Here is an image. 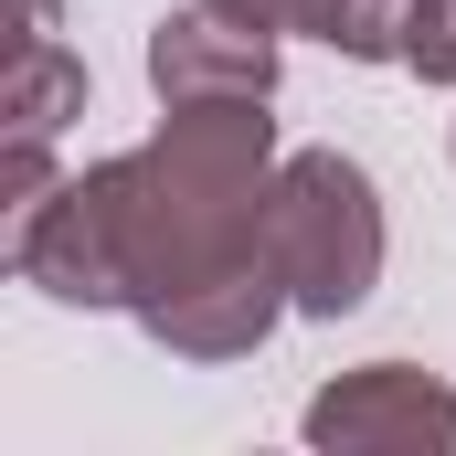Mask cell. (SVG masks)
<instances>
[{"label":"cell","mask_w":456,"mask_h":456,"mask_svg":"<svg viewBox=\"0 0 456 456\" xmlns=\"http://www.w3.org/2000/svg\"><path fill=\"white\" fill-rule=\"evenodd\" d=\"M255 170H265L255 96L202 107V117H181L149 159H117L107 181H75L53 202V224H21V265H43L64 297H138L170 265V308H181L191 276L224 255L233 213L255 202Z\"/></svg>","instance_id":"cell-1"},{"label":"cell","mask_w":456,"mask_h":456,"mask_svg":"<svg viewBox=\"0 0 456 456\" xmlns=\"http://www.w3.org/2000/svg\"><path fill=\"white\" fill-rule=\"evenodd\" d=\"M403 53H414L425 75H456V0H425V11H414V43H403Z\"/></svg>","instance_id":"cell-5"},{"label":"cell","mask_w":456,"mask_h":456,"mask_svg":"<svg viewBox=\"0 0 456 456\" xmlns=\"http://www.w3.org/2000/svg\"><path fill=\"white\" fill-rule=\"evenodd\" d=\"M233 21H255V32H276V21H308V32H330L350 53H403L414 43V11L425 0H213Z\"/></svg>","instance_id":"cell-4"},{"label":"cell","mask_w":456,"mask_h":456,"mask_svg":"<svg viewBox=\"0 0 456 456\" xmlns=\"http://www.w3.org/2000/svg\"><path fill=\"white\" fill-rule=\"evenodd\" d=\"M287 276L308 308H350L371 276V191L340 159H297L287 170Z\"/></svg>","instance_id":"cell-2"},{"label":"cell","mask_w":456,"mask_h":456,"mask_svg":"<svg viewBox=\"0 0 456 456\" xmlns=\"http://www.w3.org/2000/svg\"><path fill=\"white\" fill-rule=\"evenodd\" d=\"M149 75H159V86H170V96H202V86H233V96H265V75H276V53H265V43H255V21H213V11H202V21H170V32H159V53H149Z\"/></svg>","instance_id":"cell-3"}]
</instances>
